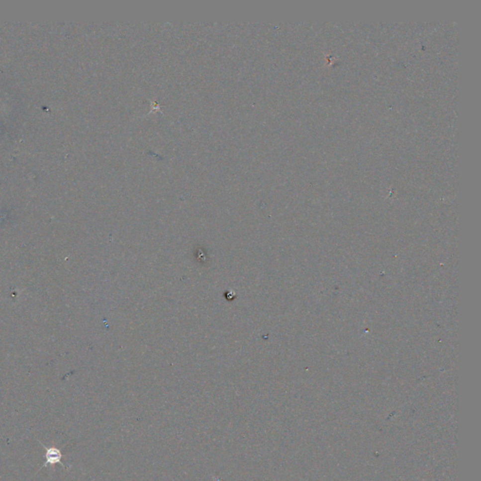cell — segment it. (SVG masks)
<instances>
[{"label":"cell","instance_id":"1","mask_svg":"<svg viewBox=\"0 0 481 481\" xmlns=\"http://www.w3.org/2000/svg\"><path fill=\"white\" fill-rule=\"evenodd\" d=\"M42 446L45 449V453H44L45 462L42 465V467H47L49 465H58V464H60L62 466H64V464L61 463L62 454H61L59 448H47L43 444H42Z\"/></svg>","mask_w":481,"mask_h":481}]
</instances>
